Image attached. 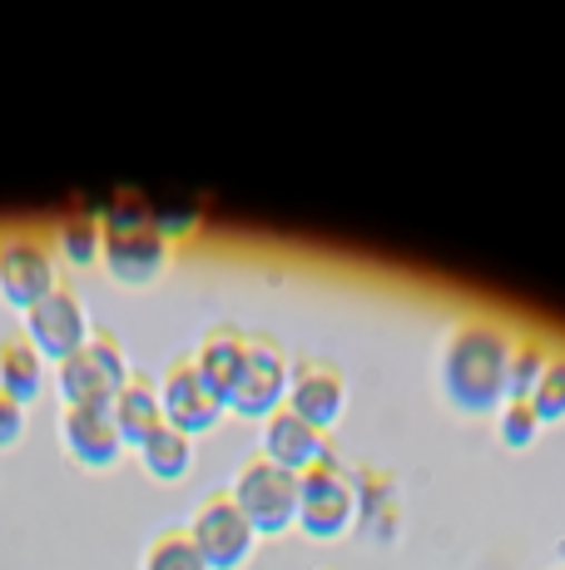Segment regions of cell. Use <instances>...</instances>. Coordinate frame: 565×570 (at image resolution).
Masks as SVG:
<instances>
[{
    "label": "cell",
    "mask_w": 565,
    "mask_h": 570,
    "mask_svg": "<svg viewBox=\"0 0 565 570\" xmlns=\"http://www.w3.org/2000/svg\"><path fill=\"white\" fill-rule=\"evenodd\" d=\"M516 337L492 317H462L442 343V397L456 412H492L506 402V363Z\"/></svg>",
    "instance_id": "1"
},
{
    "label": "cell",
    "mask_w": 565,
    "mask_h": 570,
    "mask_svg": "<svg viewBox=\"0 0 565 570\" xmlns=\"http://www.w3.org/2000/svg\"><path fill=\"white\" fill-rule=\"evenodd\" d=\"M105 273L119 288H149L169 263V238L165 228L149 218L139 199H125L105 214V248H100Z\"/></svg>",
    "instance_id": "2"
},
{
    "label": "cell",
    "mask_w": 565,
    "mask_h": 570,
    "mask_svg": "<svg viewBox=\"0 0 565 570\" xmlns=\"http://www.w3.org/2000/svg\"><path fill=\"white\" fill-rule=\"evenodd\" d=\"M125 382H129V363L115 333H90V343L80 353L56 363V387L65 407H110Z\"/></svg>",
    "instance_id": "3"
},
{
    "label": "cell",
    "mask_w": 565,
    "mask_h": 570,
    "mask_svg": "<svg viewBox=\"0 0 565 570\" xmlns=\"http://www.w3.org/2000/svg\"><path fill=\"white\" fill-rule=\"evenodd\" d=\"M234 507L248 517L258 535H282L298 525V471H282L264 456L244 462L234 471V487H228Z\"/></svg>",
    "instance_id": "4"
},
{
    "label": "cell",
    "mask_w": 565,
    "mask_h": 570,
    "mask_svg": "<svg viewBox=\"0 0 565 570\" xmlns=\"http://www.w3.org/2000/svg\"><path fill=\"white\" fill-rule=\"evenodd\" d=\"M357 521V487L338 462H313L298 476V531L313 541H343Z\"/></svg>",
    "instance_id": "5"
},
{
    "label": "cell",
    "mask_w": 565,
    "mask_h": 570,
    "mask_svg": "<svg viewBox=\"0 0 565 570\" xmlns=\"http://www.w3.org/2000/svg\"><path fill=\"white\" fill-rule=\"evenodd\" d=\"M184 531L194 535V546H199L204 566L209 570H244L254 561V546H258V531L248 525V517L234 507V497L219 491V497H204L199 507H194V517Z\"/></svg>",
    "instance_id": "6"
},
{
    "label": "cell",
    "mask_w": 565,
    "mask_h": 570,
    "mask_svg": "<svg viewBox=\"0 0 565 570\" xmlns=\"http://www.w3.org/2000/svg\"><path fill=\"white\" fill-rule=\"evenodd\" d=\"M288 372H293V363H288L278 337L254 333L248 337L244 377H238V387L228 392V412L248 416V422H268V416L288 402Z\"/></svg>",
    "instance_id": "7"
},
{
    "label": "cell",
    "mask_w": 565,
    "mask_h": 570,
    "mask_svg": "<svg viewBox=\"0 0 565 570\" xmlns=\"http://www.w3.org/2000/svg\"><path fill=\"white\" fill-rule=\"evenodd\" d=\"M90 333H95L90 308H85V298L70 283H60L56 293H46V298L26 313V337L46 363H65L70 353H80V347L90 343Z\"/></svg>",
    "instance_id": "8"
},
{
    "label": "cell",
    "mask_w": 565,
    "mask_h": 570,
    "mask_svg": "<svg viewBox=\"0 0 565 570\" xmlns=\"http://www.w3.org/2000/svg\"><path fill=\"white\" fill-rule=\"evenodd\" d=\"M159 407H165V422L184 436H209L214 426L224 422V397L204 382V372L194 367V357H174L165 382H159Z\"/></svg>",
    "instance_id": "9"
},
{
    "label": "cell",
    "mask_w": 565,
    "mask_h": 570,
    "mask_svg": "<svg viewBox=\"0 0 565 570\" xmlns=\"http://www.w3.org/2000/svg\"><path fill=\"white\" fill-rule=\"evenodd\" d=\"M60 278H56V258L40 238H6L0 244V298L10 303L16 313H30L46 293H56Z\"/></svg>",
    "instance_id": "10"
},
{
    "label": "cell",
    "mask_w": 565,
    "mask_h": 570,
    "mask_svg": "<svg viewBox=\"0 0 565 570\" xmlns=\"http://www.w3.org/2000/svg\"><path fill=\"white\" fill-rule=\"evenodd\" d=\"M288 412H298L308 426H318V432H333L338 426V416L347 407V382L343 372L333 363H323V357H308V363H298L288 372V402H282Z\"/></svg>",
    "instance_id": "11"
},
{
    "label": "cell",
    "mask_w": 565,
    "mask_h": 570,
    "mask_svg": "<svg viewBox=\"0 0 565 570\" xmlns=\"http://www.w3.org/2000/svg\"><path fill=\"white\" fill-rule=\"evenodd\" d=\"M60 446L85 471H110L125 452L110 407H60Z\"/></svg>",
    "instance_id": "12"
},
{
    "label": "cell",
    "mask_w": 565,
    "mask_h": 570,
    "mask_svg": "<svg viewBox=\"0 0 565 570\" xmlns=\"http://www.w3.org/2000/svg\"><path fill=\"white\" fill-rule=\"evenodd\" d=\"M258 456L264 462H274L282 471H308L313 462H323V432L318 426H308L298 412L278 407L268 422H258Z\"/></svg>",
    "instance_id": "13"
},
{
    "label": "cell",
    "mask_w": 565,
    "mask_h": 570,
    "mask_svg": "<svg viewBox=\"0 0 565 570\" xmlns=\"http://www.w3.org/2000/svg\"><path fill=\"white\" fill-rule=\"evenodd\" d=\"M110 416H115V432L125 446H145L149 436L165 426V407H159V382L139 377V372H129V382L119 387V397L110 402Z\"/></svg>",
    "instance_id": "14"
},
{
    "label": "cell",
    "mask_w": 565,
    "mask_h": 570,
    "mask_svg": "<svg viewBox=\"0 0 565 570\" xmlns=\"http://www.w3.org/2000/svg\"><path fill=\"white\" fill-rule=\"evenodd\" d=\"M244 363H248V333H238V327H228V323L209 327L199 353H194V367H199L204 382L224 397V407H228V392H234L238 377H244Z\"/></svg>",
    "instance_id": "15"
},
{
    "label": "cell",
    "mask_w": 565,
    "mask_h": 570,
    "mask_svg": "<svg viewBox=\"0 0 565 570\" xmlns=\"http://www.w3.org/2000/svg\"><path fill=\"white\" fill-rule=\"evenodd\" d=\"M40 382H46V357L30 347V337H0V392L16 402H30L40 397Z\"/></svg>",
    "instance_id": "16"
},
{
    "label": "cell",
    "mask_w": 565,
    "mask_h": 570,
    "mask_svg": "<svg viewBox=\"0 0 565 570\" xmlns=\"http://www.w3.org/2000/svg\"><path fill=\"white\" fill-rule=\"evenodd\" d=\"M139 462H145V471L155 481H169L174 487V481H184L189 476V466H194V436L174 432V426L165 422L145 446H139Z\"/></svg>",
    "instance_id": "17"
},
{
    "label": "cell",
    "mask_w": 565,
    "mask_h": 570,
    "mask_svg": "<svg viewBox=\"0 0 565 570\" xmlns=\"http://www.w3.org/2000/svg\"><path fill=\"white\" fill-rule=\"evenodd\" d=\"M56 244L70 268H90V263H100V248H105V218H95V214L65 218L56 228Z\"/></svg>",
    "instance_id": "18"
},
{
    "label": "cell",
    "mask_w": 565,
    "mask_h": 570,
    "mask_svg": "<svg viewBox=\"0 0 565 570\" xmlns=\"http://www.w3.org/2000/svg\"><path fill=\"white\" fill-rule=\"evenodd\" d=\"M139 570H209V566H204L189 531H159V535H149Z\"/></svg>",
    "instance_id": "19"
},
{
    "label": "cell",
    "mask_w": 565,
    "mask_h": 570,
    "mask_svg": "<svg viewBox=\"0 0 565 570\" xmlns=\"http://www.w3.org/2000/svg\"><path fill=\"white\" fill-rule=\"evenodd\" d=\"M551 353L536 343V337H526V343L511 347V363H506V402H531V392H536L541 372H546Z\"/></svg>",
    "instance_id": "20"
},
{
    "label": "cell",
    "mask_w": 565,
    "mask_h": 570,
    "mask_svg": "<svg viewBox=\"0 0 565 570\" xmlns=\"http://www.w3.org/2000/svg\"><path fill=\"white\" fill-rule=\"evenodd\" d=\"M536 432H541V416L531 402H502L496 407V436H502L506 452H526L536 442Z\"/></svg>",
    "instance_id": "21"
},
{
    "label": "cell",
    "mask_w": 565,
    "mask_h": 570,
    "mask_svg": "<svg viewBox=\"0 0 565 570\" xmlns=\"http://www.w3.org/2000/svg\"><path fill=\"white\" fill-rule=\"evenodd\" d=\"M531 407H536L541 426H546V422H565V357H551V363H546L536 392H531Z\"/></svg>",
    "instance_id": "22"
},
{
    "label": "cell",
    "mask_w": 565,
    "mask_h": 570,
    "mask_svg": "<svg viewBox=\"0 0 565 570\" xmlns=\"http://www.w3.org/2000/svg\"><path fill=\"white\" fill-rule=\"evenodd\" d=\"M20 436H26V402L0 392V452H10Z\"/></svg>",
    "instance_id": "23"
}]
</instances>
